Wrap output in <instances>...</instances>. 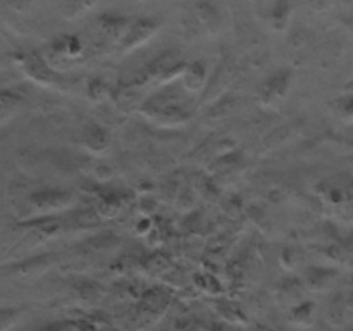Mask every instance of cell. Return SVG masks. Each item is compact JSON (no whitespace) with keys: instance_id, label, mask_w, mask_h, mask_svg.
I'll return each mask as SVG.
<instances>
[{"instance_id":"cell-1","label":"cell","mask_w":353,"mask_h":331,"mask_svg":"<svg viewBox=\"0 0 353 331\" xmlns=\"http://www.w3.org/2000/svg\"><path fill=\"white\" fill-rule=\"evenodd\" d=\"M140 110L148 119L159 124H169V126L183 124L190 119V107L178 93H157L145 100Z\"/></svg>"},{"instance_id":"cell-2","label":"cell","mask_w":353,"mask_h":331,"mask_svg":"<svg viewBox=\"0 0 353 331\" xmlns=\"http://www.w3.org/2000/svg\"><path fill=\"white\" fill-rule=\"evenodd\" d=\"M186 62L179 59L174 50H168L155 57L145 69L138 85H165L174 78H181Z\"/></svg>"},{"instance_id":"cell-3","label":"cell","mask_w":353,"mask_h":331,"mask_svg":"<svg viewBox=\"0 0 353 331\" xmlns=\"http://www.w3.org/2000/svg\"><path fill=\"white\" fill-rule=\"evenodd\" d=\"M78 202L74 193L65 192V190H41V192L31 193L28 203L31 209L38 214H54L61 210L71 209Z\"/></svg>"},{"instance_id":"cell-4","label":"cell","mask_w":353,"mask_h":331,"mask_svg":"<svg viewBox=\"0 0 353 331\" xmlns=\"http://www.w3.org/2000/svg\"><path fill=\"white\" fill-rule=\"evenodd\" d=\"M292 71L290 69H278L274 74L269 76L261 88V103L265 109H278L285 102L286 95L292 86Z\"/></svg>"},{"instance_id":"cell-5","label":"cell","mask_w":353,"mask_h":331,"mask_svg":"<svg viewBox=\"0 0 353 331\" xmlns=\"http://www.w3.org/2000/svg\"><path fill=\"white\" fill-rule=\"evenodd\" d=\"M159 30V23L152 17H138L133 23L128 24L126 31L121 37V52H131L134 48L147 43Z\"/></svg>"},{"instance_id":"cell-6","label":"cell","mask_w":353,"mask_h":331,"mask_svg":"<svg viewBox=\"0 0 353 331\" xmlns=\"http://www.w3.org/2000/svg\"><path fill=\"white\" fill-rule=\"evenodd\" d=\"M21 69H23L24 74L28 76L33 81L41 83V85H48V83L55 81V71L48 66V62L41 57L37 52H26V54H21L17 57Z\"/></svg>"},{"instance_id":"cell-7","label":"cell","mask_w":353,"mask_h":331,"mask_svg":"<svg viewBox=\"0 0 353 331\" xmlns=\"http://www.w3.org/2000/svg\"><path fill=\"white\" fill-rule=\"evenodd\" d=\"M205 74H207V69L205 64L200 61H193L190 64L185 66L181 72V81L185 90L188 92H200L205 85Z\"/></svg>"},{"instance_id":"cell-8","label":"cell","mask_w":353,"mask_h":331,"mask_svg":"<svg viewBox=\"0 0 353 331\" xmlns=\"http://www.w3.org/2000/svg\"><path fill=\"white\" fill-rule=\"evenodd\" d=\"M24 99L21 93L14 90H0V124H6L12 119L23 107Z\"/></svg>"},{"instance_id":"cell-9","label":"cell","mask_w":353,"mask_h":331,"mask_svg":"<svg viewBox=\"0 0 353 331\" xmlns=\"http://www.w3.org/2000/svg\"><path fill=\"white\" fill-rule=\"evenodd\" d=\"M83 141H85V147L88 148L90 152L103 154V152L109 148L110 138H109V133H107L102 126L93 123L90 124L88 130L85 131V138H83Z\"/></svg>"},{"instance_id":"cell-10","label":"cell","mask_w":353,"mask_h":331,"mask_svg":"<svg viewBox=\"0 0 353 331\" xmlns=\"http://www.w3.org/2000/svg\"><path fill=\"white\" fill-rule=\"evenodd\" d=\"M99 28L109 37L117 38L123 31H126L128 19L123 16H117V14H105L99 19Z\"/></svg>"},{"instance_id":"cell-11","label":"cell","mask_w":353,"mask_h":331,"mask_svg":"<svg viewBox=\"0 0 353 331\" xmlns=\"http://www.w3.org/2000/svg\"><path fill=\"white\" fill-rule=\"evenodd\" d=\"M290 12H292L290 0H276L271 10V24L276 31L285 30L290 21Z\"/></svg>"},{"instance_id":"cell-12","label":"cell","mask_w":353,"mask_h":331,"mask_svg":"<svg viewBox=\"0 0 353 331\" xmlns=\"http://www.w3.org/2000/svg\"><path fill=\"white\" fill-rule=\"evenodd\" d=\"M195 14L200 19V23L205 24V26H212L219 19V10H217V7L210 0H200V2H196Z\"/></svg>"},{"instance_id":"cell-13","label":"cell","mask_w":353,"mask_h":331,"mask_svg":"<svg viewBox=\"0 0 353 331\" xmlns=\"http://www.w3.org/2000/svg\"><path fill=\"white\" fill-rule=\"evenodd\" d=\"M83 43L78 37H64L57 40L55 43V52L61 55H68V57H76L81 52Z\"/></svg>"},{"instance_id":"cell-14","label":"cell","mask_w":353,"mask_h":331,"mask_svg":"<svg viewBox=\"0 0 353 331\" xmlns=\"http://www.w3.org/2000/svg\"><path fill=\"white\" fill-rule=\"evenodd\" d=\"M336 112L340 116V119H343L345 123H353V95L341 97L336 100Z\"/></svg>"},{"instance_id":"cell-15","label":"cell","mask_w":353,"mask_h":331,"mask_svg":"<svg viewBox=\"0 0 353 331\" xmlns=\"http://www.w3.org/2000/svg\"><path fill=\"white\" fill-rule=\"evenodd\" d=\"M99 0H69L68 2V12L71 17L83 16L85 12H88L90 9L97 6Z\"/></svg>"},{"instance_id":"cell-16","label":"cell","mask_w":353,"mask_h":331,"mask_svg":"<svg viewBox=\"0 0 353 331\" xmlns=\"http://www.w3.org/2000/svg\"><path fill=\"white\" fill-rule=\"evenodd\" d=\"M19 310L9 309V307H0V331H7L17 321Z\"/></svg>"},{"instance_id":"cell-17","label":"cell","mask_w":353,"mask_h":331,"mask_svg":"<svg viewBox=\"0 0 353 331\" xmlns=\"http://www.w3.org/2000/svg\"><path fill=\"white\" fill-rule=\"evenodd\" d=\"M90 95L95 100L105 99L109 95V86L103 81H92V85H90Z\"/></svg>"}]
</instances>
